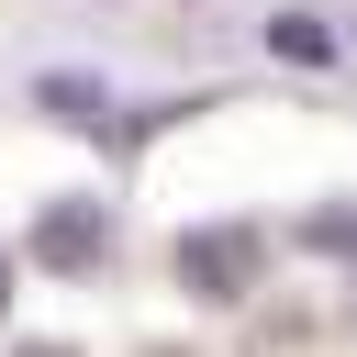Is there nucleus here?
<instances>
[{"mask_svg": "<svg viewBox=\"0 0 357 357\" xmlns=\"http://www.w3.org/2000/svg\"><path fill=\"white\" fill-rule=\"evenodd\" d=\"M0 290H11V257H0Z\"/></svg>", "mask_w": 357, "mask_h": 357, "instance_id": "4", "label": "nucleus"}, {"mask_svg": "<svg viewBox=\"0 0 357 357\" xmlns=\"http://www.w3.org/2000/svg\"><path fill=\"white\" fill-rule=\"evenodd\" d=\"M245 257H257V234H178V279L190 290H245Z\"/></svg>", "mask_w": 357, "mask_h": 357, "instance_id": "2", "label": "nucleus"}, {"mask_svg": "<svg viewBox=\"0 0 357 357\" xmlns=\"http://www.w3.org/2000/svg\"><path fill=\"white\" fill-rule=\"evenodd\" d=\"M33 257H45V268H67V279H78V268H89V257H100V212H89V201H56V212H45V223H33Z\"/></svg>", "mask_w": 357, "mask_h": 357, "instance_id": "1", "label": "nucleus"}, {"mask_svg": "<svg viewBox=\"0 0 357 357\" xmlns=\"http://www.w3.org/2000/svg\"><path fill=\"white\" fill-rule=\"evenodd\" d=\"M45 112H56V123H100V78L56 67V78H45Z\"/></svg>", "mask_w": 357, "mask_h": 357, "instance_id": "3", "label": "nucleus"}]
</instances>
